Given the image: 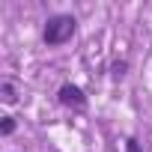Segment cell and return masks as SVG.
Wrapping results in <instances>:
<instances>
[{
  "mask_svg": "<svg viewBox=\"0 0 152 152\" xmlns=\"http://www.w3.org/2000/svg\"><path fill=\"white\" fill-rule=\"evenodd\" d=\"M0 99H3L6 104H15L18 102V90H15L12 81H3V87H0Z\"/></svg>",
  "mask_w": 152,
  "mask_h": 152,
  "instance_id": "cell-3",
  "label": "cell"
},
{
  "mask_svg": "<svg viewBox=\"0 0 152 152\" xmlns=\"http://www.w3.org/2000/svg\"><path fill=\"white\" fill-rule=\"evenodd\" d=\"M125 75V63H113V78H122Z\"/></svg>",
  "mask_w": 152,
  "mask_h": 152,
  "instance_id": "cell-6",
  "label": "cell"
},
{
  "mask_svg": "<svg viewBox=\"0 0 152 152\" xmlns=\"http://www.w3.org/2000/svg\"><path fill=\"white\" fill-rule=\"evenodd\" d=\"M75 33H78V21H75V15L57 12V15H51V18L45 21V27H42V42H45L48 48H60V45L72 42Z\"/></svg>",
  "mask_w": 152,
  "mask_h": 152,
  "instance_id": "cell-1",
  "label": "cell"
},
{
  "mask_svg": "<svg viewBox=\"0 0 152 152\" xmlns=\"http://www.w3.org/2000/svg\"><path fill=\"white\" fill-rule=\"evenodd\" d=\"M57 102L63 107H69V110H87V96H84V90L78 84H63L57 90Z\"/></svg>",
  "mask_w": 152,
  "mask_h": 152,
  "instance_id": "cell-2",
  "label": "cell"
},
{
  "mask_svg": "<svg viewBox=\"0 0 152 152\" xmlns=\"http://www.w3.org/2000/svg\"><path fill=\"white\" fill-rule=\"evenodd\" d=\"M12 131H15V119H12V116H0V134L9 137Z\"/></svg>",
  "mask_w": 152,
  "mask_h": 152,
  "instance_id": "cell-4",
  "label": "cell"
},
{
  "mask_svg": "<svg viewBox=\"0 0 152 152\" xmlns=\"http://www.w3.org/2000/svg\"><path fill=\"white\" fill-rule=\"evenodd\" d=\"M125 152H143L140 140H137V137H125Z\"/></svg>",
  "mask_w": 152,
  "mask_h": 152,
  "instance_id": "cell-5",
  "label": "cell"
}]
</instances>
